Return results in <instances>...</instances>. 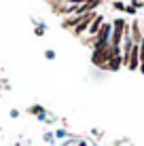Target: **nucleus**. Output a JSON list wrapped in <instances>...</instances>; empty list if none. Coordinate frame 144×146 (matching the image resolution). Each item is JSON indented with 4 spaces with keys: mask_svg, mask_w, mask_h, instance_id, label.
Instances as JSON below:
<instances>
[{
    "mask_svg": "<svg viewBox=\"0 0 144 146\" xmlns=\"http://www.w3.org/2000/svg\"><path fill=\"white\" fill-rule=\"evenodd\" d=\"M115 9H119V11H125V4H123V2H115Z\"/></svg>",
    "mask_w": 144,
    "mask_h": 146,
    "instance_id": "obj_9",
    "label": "nucleus"
},
{
    "mask_svg": "<svg viewBox=\"0 0 144 146\" xmlns=\"http://www.w3.org/2000/svg\"><path fill=\"white\" fill-rule=\"evenodd\" d=\"M112 28H115V32H112V40H110V47H121V40L123 36L127 34V23L123 21V19H115V23H112Z\"/></svg>",
    "mask_w": 144,
    "mask_h": 146,
    "instance_id": "obj_2",
    "label": "nucleus"
},
{
    "mask_svg": "<svg viewBox=\"0 0 144 146\" xmlns=\"http://www.w3.org/2000/svg\"><path fill=\"white\" fill-rule=\"evenodd\" d=\"M83 2H89V0H72V7H76V4H78V7H81Z\"/></svg>",
    "mask_w": 144,
    "mask_h": 146,
    "instance_id": "obj_10",
    "label": "nucleus"
},
{
    "mask_svg": "<svg viewBox=\"0 0 144 146\" xmlns=\"http://www.w3.org/2000/svg\"><path fill=\"white\" fill-rule=\"evenodd\" d=\"M110 57H112V53H110V44H108L106 49H93L91 62H93V66L106 70V64H108V59H110Z\"/></svg>",
    "mask_w": 144,
    "mask_h": 146,
    "instance_id": "obj_1",
    "label": "nucleus"
},
{
    "mask_svg": "<svg viewBox=\"0 0 144 146\" xmlns=\"http://www.w3.org/2000/svg\"><path fill=\"white\" fill-rule=\"evenodd\" d=\"M142 40H144V32H142Z\"/></svg>",
    "mask_w": 144,
    "mask_h": 146,
    "instance_id": "obj_12",
    "label": "nucleus"
},
{
    "mask_svg": "<svg viewBox=\"0 0 144 146\" xmlns=\"http://www.w3.org/2000/svg\"><path fill=\"white\" fill-rule=\"evenodd\" d=\"M121 66H123V57H121V55H115V57H110V59H108L106 70H112V72H115V70H119Z\"/></svg>",
    "mask_w": 144,
    "mask_h": 146,
    "instance_id": "obj_7",
    "label": "nucleus"
},
{
    "mask_svg": "<svg viewBox=\"0 0 144 146\" xmlns=\"http://www.w3.org/2000/svg\"><path fill=\"white\" fill-rule=\"evenodd\" d=\"M125 66L129 68V70H138V68H140V44H133V47H131Z\"/></svg>",
    "mask_w": 144,
    "mask_h": 146,
    "instance_id": "obj_4",
    "label": "nucleus"
},
{
    "mask_svg": "<svg viewBox=\"0 0 144 146\" xmlns=\"http://www.w3.org/2000/svg\"><path fill=\"white\" fill-rule=\"evenodd\" d=\"M93 17H96V13H87L81 17V21L76 23V28H74V36H81L83 32H87L89 30V23L93 21Z\"/></svg>",
    "mask_w": 144,
    "mask_h": 146,
    "instance_id": "obj_5",
    "label": "nucleus"
},
{
    "mask_svg": "<svg viewBox=\"0 0 144 146\" xmlns=\"http://www.w3.org/2000/svg\"><path fill=\"white\" fill-rule=\"evenodd\" d=\"M102 26H104V19H102V15H96V17H93V21L89 23V34H91L93 38H96Z\"/></svg>",
    "mask_w": 144,
    "mask_h": 146,
    "instance_id": "obj_6",
    "label": "nucleus"
},
{
    "mask_svg": "<svg viewBox=\"0 0 144 146\" xmlns=\"http://www.w3.org/2000/svg\"><path fill=\"white\" fill-rule=\"evenodd\" d=\"M110 30H112L110 23H104V26L100 28L96 40H93V49H106L108 44H110V42H108V38H110Z\"/></svg>",
    "mask_w": 144,
    "mask_h": 146,
    "instance_id": "obj_3",
    "label": "nucleus"
},
{
    "mask_svg": "<svg viewBox=\"0 0 144 146\" xmlns=\"http://www.w3.org/2000/svg\"><path fill=\"white\" fill-rule=\"evenodd\" d=\"M131 40H133V42H136V44H140V42H142V34H140V23H138V21H133V23H131Z\"/></svg>",
    "mask_w": 144,
    "mask_h": 146,
    "instance_id": "obj_8",
    "label": "nucleus"
},
{
    "mask_svg": "<svg viewBox=\"0 0 144 146\" xmlns=\"http://www.w3.org/2000/svg\"><path fill=\"white\" fill-rule=\"evenodd\" d=\"M140 72L144 74V62H140Z\"/></svg>",
    "mask_w": 144,
    "mask_h": 146,
    "instance_id": "obj_11",
    "label": "nucleus"
}]
</instances>
